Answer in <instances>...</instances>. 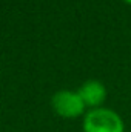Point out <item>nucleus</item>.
<instances>
[{"label": "nucleus", "mask_w": 131, "mask_h": 132, "mask_svg": "<svg viewBox=\"0 0 131 132\" xmlns=\"http://www.w3.org/2000/svg\"><path fill=\"white\" fill-rule=\"evenodd\" d=\"M125 126L120 115L111 109H91L83 118V132H123Z\"/></svg>", "instance_id": "obj_1"}, {"label": "nucleus", "mask_w": 131, "mask_h": 132, "mask_svg": "<svg viewBox=\"0 0 131 132\" xmlns=\"http://www.w3.org/2000/svg\"><path fill=\"white\" fill-rule=\"evenodd\" d=\"M51 104L53 109L63 118H76L82 115L86 108L77 92L66 91V89L56 92L51 98Z\"/></svg>", "instance_id": "obj_2"}, {"label": "nucleus", "mask_w": 131, "mask_h": 132, "mask_svg": "<svg viewBox=\"0 0 131 132\" xmlns=\"http://www.w3.org/2000/svg\"><path fill=\"white\" fill-rule=\"evenodd\" d=\"M77 94L80 95V98L83 100L85 106H90L93 109L100 108V104L106 98V89H105V86L99 80H88V81H85L79 88Z\"/></svg>", "instance_id": "obj_3"}, {"label": "nucleus", "mask_w": 131, "mask_h": 132, "mask_svg": "<svg viewBox=\"0 0 131 132\" xmlns=\"http://www.w3.org/2000/svg\"><path fill=\"white\" fill-rule=\"evenodd\" d=\"M123 2H127V3H128V5H131V0H123Z\"/></svg>", "instance_id": "obj_4"}]
</instances>
